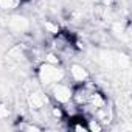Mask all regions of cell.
Here are the masks:
<instances>
[{"label": "cell", "mask_w": 132, "mask_h": 132, "mask_svg": "<svg viewBox=\"0 0 132 132\" xmlns=\"http://www.w3.org/2000/svg\"><path fill=\"white\" fill-rule=\"evenodd\" d=\"M100 90L98 84L95 81H84V82H79V84H75V87H72V101L78 106V107H82L89 103L90 96Z\"/></svg>", "instance_id": "obj_2"}, {"label": "cell", "mask_w": 132, "mask_h": 132, "mask_svg": "<svg viewBox=\"0 0 132 132\" xmlns=\"http://www.w3.org/2000/svg\"><path fill=\"white\" fill-rule=\"evenodd\" d=\"M36 76L39 84L44 89H48L54 82H59L65 78V70L61 67V64H50L42 61L36 70Z\"/></svg>", "instance_id": "obj_1"}, {"label": "cell", "mask_w": 132, "mask_h": 132, "mask_svg": "<svg viewBox=\"0 0 132 132\" xmlns=\"http://www.w3.org/2000/svg\"><path fill=\"white\" fill-rule=\"evenodd\" d=\"M47 90L50 92V95H51V98L54 100V103H57V104H61V106H64L65 103L72 101V87H70L69 84L62 82V81L54 82V84L50 86Z\"/></svg>", "instance_id": "obj_3"}, {"label": "cell", "mask_w": 132, "mask_h": 132, "mask_svg": "<svg viewBox=\"0 0 132 132\" xmlns=\"http://www.w3.org/2000/svg\"><path fill=\"white\" fill-rule=\"evenodd\" d=\"M45 30H47L48 33H51L53 36L59 33V28H57V25H54V23H51V22H45Z\"/></svg>", "instance_id": "obj_9"}, {"label": "cell", "mask_w": 132, "mask_h": 132, "mask_svg": "<svg viewBox=\"0 0 132 132\" xmlns=\"http://www.w3.org/2000/svg\"><path fill=\"white\" fill-rule=\"evenodd\" d=\"M86 120V126H87V132H101L104 129V126L95 118V117H84Z\"/></svg>", "instance_id": "obj_7"}, {"label": "cell", "mask_w": 132, "mask_h": 132, "mask_svg": "<svg viewBox=\"0 0 132 132\" xmlns=\"http://www.w3.org/2000/svg\"><path fill=\"white\" fill-rule=\"evenodd\" d=\"M27 101H28V106L34 110H39L42 107H45V104L48 103V98L47 95L40 90V89H33L28 95H27Z\"/></svg>", "instance_id": "obj_4"}, {"label": "cell", "mask_w": 132, "mask_h": 132, "mask_svg": "<svg viewBox=\"0 0 132 132\" xmlns=\"http://www.w3.org/2000/svg\"><path fill=\"white\" fill-rule=\"evenodd\" d=\"M69 73H70V79L75 82V84H79V82H84L87 79H90V73L89 70L81 64H72L70 69H69Z\"/></svg>", "instance_id": "obj_5"}, {"label": "cell", "mask_w": 132, "mask_h": 132, "mask_svg": "<svg viewBox=\"0 0 132 132\" xmlns=\"http://www.w3.org/2000/svg\"><path fill=\"white\" fill-rule=\"evenodd\" d=\"M8 27H10V30L14 31V33H23V31L28 30L30 22H28L23 16H13V17L10 19Z\"/></svg>", "instance_id": "obj_6"}, {"label": "cell", "mask_w": 132, "mask_h": 132, "mask_svg": "<svg viewBox=\"0 0 132 132\" xmlns=\"http://www.w3.org/2000/svg\"><path fill=\"white\" fill-rule=\"evenodd\" d=\"M17 6H19L17 0H0V10L3 11H11V10H16Z\"/></svg>", "instance_id": "obj_8"}]
</instances>
